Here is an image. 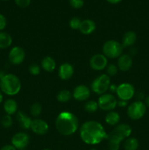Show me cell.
I'll list each match as a JSON object with an SVG mask.
<instances>
[{
  "mask_svg": "<svg viewBox=\"0 0 149 150\" xmlns=\"http://www.w3.org/2000/svg\"><path fill=\"white\" fill-rule=\"evenodd\" d=\"M107 137L105 129L98 122H86L80 127V138L87 144H98Z\"/></svg>",
  "mask_w": 149,
  "mask_h": 150,
  "instance_id": "6da1fadb",
  "label": "cell"
},
{
  "mask_svg": "<svg viewBox=\"0 0 149 150\" xmlns=\"http://www.w3.org/2000/svg\"><path fill=\"white\" fill-rule=\"evenodd\" d=\"M79 126L78 120L72 113H61L58 116L56 121V127L57 130L64 136H70L75 133Z\"/></svg>",
  "mask_w": 149,
  "mask_h": 150,
  "instance_id": "7a4b0ae2",
  "label": "cell"
},
{
  "mask_svg": "<svg viewBox=\"0 0 149 150\" xmlns=\"http://www.w3.org/2000/svg\"><path fill=\"white\" fill-rule=\"evenodd\" d=\"M20 81L15 75L5 74L1 76L0 80V89L2 93L13 96L20 92Z\"/></svg>",
  "mask_w": 149,
  "mask_h": 150,
  "instance_id": "3957f363",
  "label": "cell"
},
{
  "mask_svg": "<svg viewBox=\"0 0 149 150\" xmlns=\"http://www.w3.org/2000/svg\"><path fill=\"white\" fill-rule=\"evenodd\" d=\"M123 48L124 47L120 42L115 40H108L104 44L102 50L105 57L114 59L119 57L121 55Z\"/></svg>",
  "mask_w": 149,
  "mask_h": 150,
  "instance_id": "277c9868",
  "label": "cell"
},
{
  "mask_svg": "<svg viewBox=\"0 0 149 150\" xmlns=\"http://www.w3.org/2000/svg\"><path fill=\"white\" fill-rule=\"evenodd\" d=\"M110 86V79L108 75L103 74L96 78L91 84L92 90L96 94L103 95Z\"/></svg>",
  "mask_w": 149,
  "mask_h": 150,
  "instance_id": "5b68a950",
  "label": "cell"
},
{
  "mask_svg": "<svg viewBox=\"0 0 149 150\" xmlns=\"http://www.w3.org/2000/svg\"><path fill=\"white\" fill-rule=\"evenodd\" d=\"M146 112V105L141 101H135L128 107L127 114L130 119L137 120L141 119Z\"/></svg>",
  "mask_w": 149,
  "mask_h": 150,
  "instance_id": "8992f818",
  "label": "cell"
},
{
  "mask_svg": "<svg viewBox=\"0 0 149 150\" xmlns=\"http://www.w3.org/2000/svg\"><path fill=\"white\" fill-rule=\"evenodd\" d=\"M117 100L111 94H103L101 95L98 101V105L104 111L113 110L117 105Z\"/></svg>",
  "mask_w": 149,
  "mask_h": 150,
  "instance_id": "52a82bcc",
  "label": "cell"
},
{
  "mask_svg": "<svg viewBox=\"0 0 149 150\" xmlns=\"http://www.w3.org/2000/svg\"><path fill=\"white\" fill-rule=\"evenodd\" d=\"M116 93L120 100L127 101L134 96V88L130 83H124L117 87Z\"/></svg>",
  "mask_w": 149,
  "mask_h": 150,
  "instance_id": "ba28073f",
  "label": "cell"
},
{
  "mask_svg": "<svg viewBox=\"0 0 149 150\" xmlns=\"http://www.w3.org/2000/svg\"><path fill=\"white\" fill-rule=\"evenodd\" d=\"M9 60L15 65L21 64L25 59V51L19 46H15L10 50L9 53Z\"/></svg>",
  "mask_w": 149,
  "mask_h": 150,
  "instance_id": "9c48e42d",
  "label": "cell"
},
{
  "mask_svg": "<svg viewBox=\"0 0 149 150\" xmlns=\"http://www.w3.org/2000/svg\"><path fill=\"white\" fill-rule=\"evenodd\" d=\"M29 142V137L26 133L20 132L13 136L11 143L17 149H25Z\"/></svg>",
  "mask_w": 149,
  "mask_h": 150,
  "instance_id": "30bf717a",
  "label": "cell"
},
{
  "mask_svg": "<svg viewBox=\"0 0 149 150\" xmlns=\"http://www.w3.org/2000/svg\"><path fill=\"white\" fill-rule=\"evenodd\" d=\"M108 65V59L103 54H96L90 59V66L94 70H102Z\"/></svg>",
  "mask_w": 149,
  "mask_h": 150,
  "instance_id": "8fae6325",
  "label": "cell"
},
{
  "mask_svg": "<svg viewBox=\"0 0 149 150\" xmlns=\"http://www.w3.org/2000/svg\"><path fill=\"white\" fill-rule=\"evenodd\" d=\"M30 128L36 134L44 135L48 132V125L44 120L40 119H35L32 120Z\"/></svg>",
  "mask_w": 149,
  "mask_h": 150,
  "instance_id": "7c38bea8",
  "label": "cell"
},
{
  "mask_svg": "<svg viewBox=\"0 0 149 150\" xmlns=\"http://www.w3.org/2000/svg\"><path fill=\"white\" fill-rule=\"evenodd\" d=\"M90 96V90L85 85H79L73 92V97L78 101H84Z\"/></svg>",
  "mask_w": 149,
  "mask_h": 150,
  "instance_id": "4fadbf2b",
  "label": "cell"
},
{
  "mask_svg": "<svg viewBox=\"0 0 149 150\" xmlns=\"http://www.w3.org/2000/svg\"><path fill=\"white\" fill-rule=\"evenodd\" d=\"M74 73V68L72 64L64 63L60 66L58 69V76L62 80H68L72 76Z\"/></svg>",
  "mask_w": 149,
  "mask_h": 150,
  "instance_id": "5bb4252c",
  "label": "cell"
},
{
  "mask_svg": "<svg viewBox=\"0 0 149 150\" xmlns=\"http://www.w3.org/2000/svg\"><path fill=\"white\" fill-rule=\"evenodd\" d=\"M133 64L132 59L128 54H123L118 57V66L121 71H128Z\"/></svg>",
  "mask_w": 149,
  "mask_h": 150,
  "instance_id": "9a60e30c",
  "label": "cell"
},
{
  "mask_svg": "<svg viewBox=\"0 0 149 150\" xmlns=\"http://www.w3.org/2000/svg\"><path fill=\"white\" fill-rule=\"evenodd\" d=\"M108 146L110 150H118L120 146V143L124 139L117 135L115 132H111L109 136H108Z\"/></svg>",
  "mask_w": 149,
  "mask_h": 150,
  "instance_id": "2e32d148",
  "label": "cell"
},
{
  "mask_svg": "<svg viewBox=\"0 0 149 150\" xmlns=\"http://www.w3.org/2000/svg\"><path fill=\"white\" fill-rule=\"evenodd\" d=\"M95 29H96V23H94V21L86 19L81 21L79 30L84 35H89L92 33L95 30Z\"/></svg>",
  "mask_w": 149,
  "mask_h": 150,
  "instance_id": "e0dca14e",
  "label": "cell"
},
{
  "mask_svg": "<svg viewBox=\"0 0 149 150\" xmlns=\"http://www.w3.org/2000/svg\"><path fill=\"white\" fill-rule=\"evenodd\" d=\"M113 132H115L117 135H118L123 139H125L131 135V128L128 125L121 124L117 126L113 130Z\"/></svg>",
  "mask_w": 149,
  "mask_h": 150,
  "instance_id": "ac0fdd59",
  "label": "cell"
},
{
  "mask_svg": "<svg viewBox=\"0 0 149 150\" xmlns=\"http://www.w3.org/2000/svg\"><path fill=\"white\" fill-rule=\"evenodd\" d=\"M4 110L7 115H13L17 112L18 104L13 99H7L4 103Z\"/></svg>",
  "mask_w": 149,
  "mask_h": 150,
  "instance_id": "d6986e66",
  "label": "cell"
},
{
  "mask_svg": "<svg viewBox=\"0 0 149 150\" xmlns=\"http://www.w3.org/2000/svg\"><path fill=\"white\" fill-rule=\"evenodd\" d=\"M16 118H17V120L19 122V124H20V127H23V129L30 128L32 120L29 117H28L24 113L21 112V111H18L17 113Z\"/></svg>",
  "mask_w": 149,
  "mask_h": 150,
  "instance_id": "ffe728a7",
  "label": "cell"
},
{
  "mask_svg": "<svg viewBox=\"0 0 149 150\" xmlns=\"http://www.w3.org/2000/svg\"><path fill=\"white\" fill-rule=\"evenodd\" d=\"M136 40H137V36L134 32L129 31V32H126L123 38V47L131 46L136 42Z\"/></svg>",
  "mask_w": 149,
  "mask_h": 150,
  "instance_id": "44dd1931",
  "label": "cell"
},
{
  "mask_svg": "<svg viewBox=\"0 0 149 150\" xmlns=\"http://www.w3.org/2000/svg\"><path fill=\"white\" fill-rule=\"evenodd\" d=\"M13 39L10 35L4 32H0V49H4L12 45Z\"/></svg>",
  "mask_w": 149,
  "mask_h": 150,
  "instance_id": "7402d4cb",
  "label": "cell"
},
{
  "mask_svg": "<svg viewBox=\"0 0 149 150\" xmlns=\"http://www.w3.org/2000/svg\"><path fill=\"white\" fill-rule=\"evenodd\" d=\"M42 67L47 72H53L56 68V62L55 60L51 57H46L42 59L41 63Z\"/></svg>",
  "mask_w": 149,
  "mask_h": 150,
  "instance_id": "603a6c76",
  "label": "cell"
},
{
  "mask_svg": "<svg viewBox=\"0 0 149 150\" xmlns=\"http://www.w3.org/2000/svg\"><path fill=\"white\" fill-rule=\"evenodd\" d=\"M120 121V116L115 111H110L105 117V122L110 125H115Z\"/></svg>",
  "mask_w": 149,
  "mask_h": 150,
  "instance_id": "cb8c5ba5",
  "label": "cell"
},
{
  "mask_svg": "<svg viewBox=\"0 0 149 150\" xmlns=\"http://www.w3.org/2000/svg\"><path fill=\"white\" fill-rule=\"evenodd\" d=\"M139 142L135 138H129L124 144L125 150H137L138 149Z\"/></svg>",
  "mask_w": 149,
  "mask_h": 150,
  "instance_id": "d4e9b609",
  "label": "cell"
},
{
  "mask_svg": "<svg viewBox=\"0 0 149 150\" xmlns=\"http://www.w3.org/2000/svg\"><path fill=\"white\" fill-rule=\"evenodd\" d=\"M71 97L72 95L70 91L63 90L61 91V92L58 94V95H57V100H58L59 102L66 103L71 99Z\"/></svg>",
  "mask_w": 149,
  "mask_h": 150,
  "instance_id": "484cf974",
  "label": "cell"
},
{
  "mask_svg": "<svg viewBox=\"0 0 149 150\" xmlns=\"http://www.w3.org/2000/svg\"><path fill=\"white\" fill-rule=\"evenodd\" d=\"M98 103H96V101L93 100H90L89 102L86 103V105H85V108H86V111L89 113H93L96 112L98 109Z\"/></svg>",
  "mask_w": 149,
  "mask_h": 150,
  "instance_id": "4316f807",
  "label": "cell"
},
{
  "mask_svg": "<svg viewBox=\"0 0 149 150\" xmlns=\"http://www.w3.org/2000/svg\"><path fill=\"white\" fill-rule=\"evenodd\" d=\"M1 125L4 128H9L11 127L13 125V119H12L11 116L7 115V114L4 116L1 120Z\"/></svg>",
  "mask_w": 149,
  "mask_h": 150,
  "instance_id": "83f0119b",
  "label": "cell"
},
{
  "mask_svg": "<svg viewBox=\"0 0 149 150\" xmlns=\"http://www.w3.org/2000/svg\"><path fill=\"white\" fill-rule=\"evenodd\" d=\"M42 106L39 103H34L31 107V114L34 117H37L41 114Z\"/></svg>",
  "mask_w": 149,
  "mask_h": 150,
  "instance_id": "f1b7e54d",
  "label": "cell"
},
{
  "mask_svg": "<svg viewBox=\"0 0 149 150\" xmlns=\"http://www.w3.org/2000/svg\"><path fill=\"white\" fill-rule=\"evenodd\" d=\"M82 21H80V19L79 18L74 17L70 20V27L72 29H79L80 26V23H81Z\"/></svg>",
  "mask_w": 149,
  "mask_h": 150,
  "instance_id": "f546056e",
  "label": "cell"
},
{
  "mask_svg": "<svg viewBox=\"0 0 149 150\" xmlns=\"http://www.w3.org/2000/svg\"><path fill=\"white\" fill-rule=\"evenodd\" d=\"M107 72H108V76H114L118 72V67L115 64H109L107 68Z\"/></svg>",
  "mask_w": 149,
  "mask_h": 150,
  "instance_id": "4dcf8cb0",
  "label": "cell"
},
{
  "mask_svg": "<svg viewBox=\"0 0 149 150\" xmlns=\"http://www.w3.org/2000/svg\"><path fill=\"white\" fill-rule=\"evenodd\" d=\"M70 4L73 8L80 9L84 4V1L83 0H70Z\"/></svg>",
  "mask_w": 149,
  "mask_h": 150,
  "instance_id": "1f68e13d",
  "label": "cell"
},
{
  "mask_svg": "<svg viewBox=\"0 0 149 150\" xmlns=\"http://www.w3.org/2000/svg\"><path fill=\"white\" fill-rule=\"evenodd\" d=\"M29 71L34 76H37L39 73L40 72V68H39V66L37 64H31L30 67H29Z\"/></svg>",
  "mask_w": 149,
  "mask_h": 150,
  "instance_id": "d6a6232c",
  "label": "cell"
},
{
  "mask_svg": "<svg viewBox=\"0 0 149 150\" xmlns=\"http://www.w3.org/2000/svg\"><path fill=\"white\" fill-rule=\"evenodd\" d=\"M15 2L18 7H21V8H25L30 4L31 0H15Z\"/></svg>",
  "mask_w": 149,
  "mask_h": 150,
  "instance_id": "836d02e7",
  "label": "cell"
},
{
  "mask_svg": "<svg viewBox=\"0 0 149 150\" xmlns=\"http://www.w3.org/2000/svg\"><path fill=\"white\" fill-rule=\"evenodd\" d=\"M7 26V19L5 16L2 14H0V32L4 30Z\"/></svg>",
  "mask_w": 149,
  "mask_h": 150,
  "instance_id": "e575fe53",
  "label": "cell"
},
{
  "mask_svg": "<svg viewBox=\"0 0 149 150\" xmlns=\"http://www.w3.org/2000/svg\"><path fill=\"white\" fill-rule=\"evenodd\" d=\"M0 150H17L15 147L14 146H13V145H4V146H2V147L0 149Z\"/></svg>",
  "mask_w": 149,
  "mask_h": 150,
  "instance_id": "d590c367",
  "label": "cell"
},
{
  "mask_svg": "<svg viewBox=\"0 0 149 150\" xmlns=\"http://www.w3.org/2000/svg\"><path fill=\"white\" fill-rule=\"evenodd\" d=\"M117 105H119L120 107H125L127 105V101L123 100H120L119 101H118L117 103Z\"/></svg>",
  "mask_w": 149,
  "mask_h": 150,
  "instance_id": "8d00e7d4",
  "label": "cell"
},
{
  "mask_svg": "<svg viewBox=\"0 0 149 150\" xmlns=\"http://www.w3.org/2000/svg\"><path fill=\"white\" fill-rule=\"evenodd\" d=\"M110 4H118V3L121 2L122 0H107Z\"/></svg>",
  "mask_w": 149,
  "mask_h": 150,
  "instance_id": "74e56055",
  "label": "cell"
},
{
  "mask_svg": "<svg viewBox=\"0 0 149 150\" xmlns=\"http://www.w3.org/2000/svg\"><path fill=\"white\" fill-rule=\"evenodd\" d=\"M145 103H146V105L149 107V95L147 97V98H146V100H145Z\"/></svg>",
  "mask_w": 149,
  "mask_h": 150,
  "instance_id": "f35d334b",
  "label": "cell"
},
{
  "mask_svg": "<svg viewBox=\"0 0 149 150\" xmlns=\"http://www.w3.org/2000/svg\"><path fill=\"white\" fill-rule=\"evenodd\" d=\"M2 101H3V95H2V92L0 91V103H1Z\"/></svg>",
  "mask_w": 149,
  "mask_h": 150,
  "instance_id": "ab89813d",
  "label": "cell"
},
{
  "mask_svg": "<svg viewBox=\"0 0 149 150\" xmlns=\"http://www.w3.org/2000/svg\"><path fill=\"white\" fill-rule=\"evenodd\" d=\"M18 150H26V149H18Z\"/></svg>",
  "mask_w": 149,
  "mask_h": 150,
  "instance_id": "60d3db41",
  "label": "cell"
},
{
  "mask_svg": "<svg viewBox=\"0 0 149 150\" xmlns=\"http://www.w3.org/2000/svg\"><path fill=\"white\" fill-rule=\"evenodd\" d=\"M1 1H8V0H1Z\"/></svg>",
  "mask_w": 149,
  "mask_h": 150,
  "instance_id": "b9f144b4",
  "label": "cell"
},
{
  "mask_svg": "<svg viewBox=\"0 0 149 150\" xmlns=\"http://www.w3.org/2000/svg\"><path fill=\"white\" fill-rule=\"evenodd\" d=\"M1 76H1V75H0V80H1Z\"/></svg>",
  "mask_w": 149,
  "mask_h": 150,
  "instance_id": "7bdbcfd3",
  "label": "cell"
},
{
  "mask_svg": "<svg viewBox=\"0 0 149 150\" xmlns=\"http://www.w3.org/2000/svg\"><path fill=\"white\" fill-rule=\"evenodd\" d=\"M91 150H96V149H91Z\"/></svg>",
  "mask_w": 149,
  "mask_h": 150,
  "instance_id": "ee69618b",
  "label": "cell"
},
{
  "mask_svg": "<svg viewBox=\"0 0 149 150\" xmlns=\"http://www.w3.org/2000/svg\"><path fill=\"white\" fill-rule=\"evenodd\" d=\"M44 150H50V149H44Z\"/></svg>",
  "mask_w": 149,
  "mask_h": 150,
  "instance_id": "f6af8a7d",
  "label": "cell"
}]
</instances>
